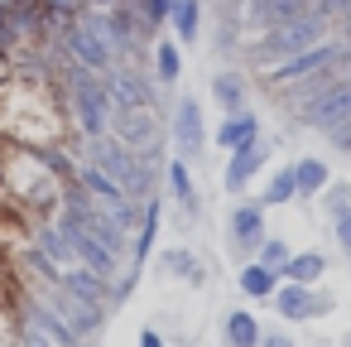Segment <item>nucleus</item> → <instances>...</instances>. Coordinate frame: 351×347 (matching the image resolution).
Returning <instances> with one entry per match:
<instances>
[{
	"instance_id": "f257e3e1",
	"label": "nucleus",
	"mask_w": 351,
	"mask_h": 347,
	"mask_svg": "<svg viewBox=\"0 0 351 347\" xmlns=\"http://www.w3.org/2000/svg\"><path fill=\"white\" fill-rule=\"evenodd\" d=\"M327 34H332V20H322L317 10H308V15L289 20V25L260 30V34L245 44V63H255V68H274V63H284V58H293V54L322 44Z\"/></svg>"
},
{
	"instance_id": "f03ea898",
	"label": "nucleus",
	"mask_w": 351,
	"mask_h": 347,
	"mask_svg": "<svg viewBox=\"0 0 351 347\" xmlns=\"http://www.w3.org/2000/svg\"><path fill=\"white\" fill-rule=\"evenodd\" d=\"M68 121H73L77 140H97V135L111 131L116 107H111V97H106L101 73H87V68H73V73H68Z\"/></svg>"
},
{
	"instance_id": "7ed1b4c3",
	"label": "nucleus",
	"mask_w": 351,
	"mask_h": 347,
	"mask_svg": "<svg viewBox=\"0 0 351 347\" xmlns=\"http://www.w3.org/2000/svg\"><path fill=\"white\" fill-rule=\"evenodd\" d=\"M346 68H351V44L327 34L322 44H313V49H303V54H293V58L265 68V87L289 92L293 82H308V78H317V73H346ZM346 78H351V73H346Z\"/></svg>"
},
{
	"instance_id": "20e7f679",
	"label": "nucleus",
	"mask_w": 351,
	"mask_h": 347,
	"mask_svg": "<svg viewBox=\"0 0 351 347\" xmlns=\"http://www.w3.org/2000/svg\"><path fill=\"white\" fill-rule=\"evenodd\" d=\"M101 82H106V97L116 111H154L159 107L154 73H140L135 63H116L111 73H101Z\"/></svg>"
},
{
	"instance_id": "39448f33",
	"label": "nucleus",
	"mask_w": 351,
	"mask_h": 347,
	"mask_svg": "<svg viewBox=\"0 0 351 347\" xmlns=\"http://www.w3.org/2000/svg\"><path fill=\"white\" fill-rule=\"evenodd\" d=\"M63 54L73 58V68H87V73H111V68H116L111 44L97 34V25H92L87 15H77V20L63 25Z\"/></svg>"
},
{
	"instance_id": "423d86ee",
	"label": "nucleus",
	"mask_w": 351,
	"mask_h": 347,
	"mask_svg": "<svg viewBox=\"0 0 351 347\" xmlns=\"http://www.w3.org/2000/svg\"><path fill=\"white\" fill-rule=\"evenodd\" d=\"M169 140L178 159H197L207 145V126H202V107L197 97H178L173 102V121H169Z\"/></svg>"
},
{
	"instance_id": "0eeeda50",
	"label": "nucleus",
	"mask_w": 351,
	"mask_h": 347,
	"mask_svg": "<svg viewBox=\"0 0 351 347\" xmlns=\"http://www.w3.org/2000/svg\"><path fill=\"white\" fill-rule=\"evenodd\" d=\"M274 313L279 318H289V323H308V318H322L327 309H332V294H317L313 284H293V280H279V289H274Z\"/></svg>"
},
{
	"instance_id": "6e6552de",
	"label": "nucleus",
	"mask_w": 351,
	"mask_h": 347,
	"mask_svg": "<svg viewBox=\"0 0 351 347\" xmlns=\"http://www.w3.org/2000/svg\"><path fill=\"white\" fill-rule=\"evenodd\" d=\"M226 236H231V251L255 256L260 241L269 236V232H265V208H260V203H236V208L226 212Z\"/></svg>"
},
{
	"instance_id": "1a4fd4ad",
	"label": "nucleus",
	"mask_w": 351,
	"mask_h": 347,
	"mask_svg": "<svg viewBox=\"0 0 351 347\" xmlns=\"http://www.w3.org/2000/svg\"><path fill=\"white\" fill-rule=\"evenodd\" d=\"M265 164H269V150H265V140L231 150V159H226V169H221V183H226V193H245V188H250V179H255V174H265Z\"/></svg>"
},
{
	"instance_id": "9d476101",
	"label": "nucleus",
	"mask_w": 351,
	"mask_h": 347,
	"mask_svg": "<svg viewBox=\"0 0 351 347\" xmlns=\"http://www.w3.org/2000/svg\"><path fill=\"white\" fill-rule=\"evenodd\" d=\"M58 284L68 289V294H77L82 304H92V309H111V280L106 275H97V270H87V265H63L58 270Z\"/></svg>"
},
{
	"instance_id": "9b49d317",
	"label": "nucleus",
	"mask_w": 351,
	"mask_h": 347,
	"mask_svg": "<svg viewBox=\"0 0 351 347\" xmlns=\"http://www.w3.org/2000/svg\"><path fill=\"white\" fill-rule=\"evenodd\" d=\"M313 10V0H245V25H250V34H260V30H274V25H289V20H298V15H308Z\"/></svg>"
},
{
	"instance_id": "f8f14e48",
	"label": "nucleus",
	"mask_w": 351,
	"mask_h": 347,
	"mask_svg": "<svg viewBox=\"0 0 351 347\" xmlns=\"http://www.w3.org/2000/svg\"><path fill=\"white\" fill-rule=\"evenodd\" d=\"M212 140H217L226 155H231V150H241V145H255V140H260V116H255L250 107H245V111H226V116H221V126L212 131Z\"/></svg>"
},
{
	"instance_id": "ddd939ff",
	"label": "nucleus",
	"mask_w": 351,
	"mask_h": 347,
	"mask_svg": "<svg viewBox=\"0 0 351 347\" xmlns=\"http://www.w3.org/2000/svg\"><path fill=\"white\" fill-rule=\"evenodd\" d=\"M111 131L130 145V150H149L159 145V131H154V111H116Z\"/></svg>"
},
{
	"instance_id": "4468645a",
	"label": "nucleus",
	"mask_w": 351,
	"mask_h": 347,
	"mask_svg": "<svg viewBox=\"0 0 351 347\" xmlns=\"http://www.w3.org/2000/svg\"><path fill=\"white\" fill-rule=\"evenodd\" d=\"M29 246H34L39 256H49L58 270H63V265H77V256H73V241H68V232H63L58 222H39V227L29 232Z\"/></svg>"
},
{
	"instance_id": "2eb2a0df",
	"label": "nucleus",
	"mask_w": 351,
	"mask_h": 347,
	"mask_svg": "<svg viewBox=\"0 0 351 347\" xmlns=\"http://www.w3.org/2000/svg\"><path fill=\"white\" fill-rule=\"evenodd\" d=\"M68 241H73V256H77V265L97 270V275H106V280L116 275V260H121V256H116L111 246H101L92 232H68Z\"/></svg>"
},
{
	"instance_id": "dca6fc26",
	"label": "nucleus",
	"mask_w": 351,
	"mask_h": 347,
	"mask_svg": "<svg viewBox=\"0 0 351 347\" xmlns=\"http://www.w3.org/2000/svg\"><path fill=\"white\" fill-rule=\"evenodd\" d=\"M149 73H154L159 87H173L183 78V49H178V39H159L154 34V44H149Z\"/></svg>"
},
{
	"instance_id": "f3484780",
	"label": "nucleus",
	"mask_w": 351,
	"mask_h": 347,
	"mask_svg": "<svg viewBox=\"0 0 351 347\" xmlns=\"http://www.w3.org/2000/svg\"><path fill=\"white\" fill-rule=\"evenodd\" d=\"M25 318H29V323H39V328H44V333H49V337H53L58 347H82L77 328H73V323H63V318H58V313H53L49 304H39V299H34V304L25 309Z\"/></svg>"
},
{
	"instance_id": "a211bd4d",
	"label": "nucleus",
	"mask_w": 351,
	"mask_h": 347,
	"mask_svg": "<svg viewBox=\"0 0 351 347\" xmlns=\"http://www.w3.org/2000/svg\"><path fill=\"white\" fill-rule=\"evenodd\" d=\"M260 318L250 313V309H231L226 313V323H221V337H226V347H260Z\"/></svg>"
},
{
	"instance_id": "6ab92c4d",
	"label": "nucleus",
	"mask_w": 351,
	"mask_h": 347,
	"mask_svg": "<svg viewBox=\"0 0 351 347\" xmlns=\"http://www.w3.org/2000/svg\"><path fill=\"white\" fill-rule=\"evenodd\" d=\"M169 30H173L178 44H197V34H202V0H173Z\"/></svg>"
},
{
	"instance_id": "aec40b11",
	"label": "nucleus",
	"mask_w": 351,
	"mask_h": 347,
	"mask_svg": "<svg viewBox=\"0 0 351 347\" xmlns=\"http://www.w3.org/2000/svg\"><path fill=\"white\" fill-rule=\"evenodd\" d=\"M322 275H327V256H322V251H298V256H289L284 270H279V280H293V284H317Z\"/></svg>"
},
{
	"instance_id": "412c9836",
	"label": "nucleus",
	"mask_w": 351,
	"mask_h": 347,
	"mask_svg": "<svg viewBox=\"0 0 351 347\" xmlns=\"http://www.w3.org/2000/svg\"><path fill=\"white\" fill-rule=\"evenodd\" d=\"M236 284H241V294H245V299H274V289H279V270H269V265L250 260V265L236 275Z\"/></svg>"
},
{
	"instance_id": "4be33fe9",
	"label": "nucleus",
	"mask_w": 351,
	"mask_h": 347,
	"mask_svg": "<svg viewBox=\"0 0 351 347\" xmlns=\"http://www.w3.org/2000/svg\"><path fill=\"white\" fill-rule=\"evenodd\" d=\"M293 179H298V198H317V193L332 183V174H327V159H313V155L293 159Z\"/></svg>"
},
{
	"instance_id": "5701e85b",
	"label": "nucleus",
	"mask_w": 351,
	"mask_h": 347,
	"mask_svg": "<svg viewBox=\"0 0 351 347\" xmlns=\"http://www.w3.org/2000/svg\"><path fill=\"white\" fill-rule=\"evenodd\" d=\"M212 97H217L221 111H245V78L231 73V68H221V73L212 78Z\"/></svg>"
},
{
	"instance_id": "b1692460",
	"label": "nucleus",
	"mask_w": 351,
	"mask_h": 347,
	"mask_svg": "<svg viewBox=\"0 0 351 347\" xmlns=\"http://www.w3.org/2000/svg\"><path fill=\"white\" fill-rule=\"evenodd\" d=\"M169 188H173V198H178V208L188 212V217H197V188H193V174H188V159H169Z\"/></svg>"
},
{
	"instance_id": "393cba45",
	"label": "nucleus",
	"mask_w": 351,
	"mask_h": 347,
	"mask_svg": "<svg viewBox=\"0 0 351 347\" xmlns=\"http://www.w3.org/2000/svg\"><path fill=\"white\" fill-rule=\"evenodd\" d=\"M293 198H298L293 164H279V169L269 174V183H265V198H260V208H284V203H293Z\"/></svg>"
},
{
	"instance_id": "a878e982",
	"label": "nucleus",
	"mask_w": 351,
	"mask_h": 347,
	"mask_svg": "<svg viewBox=\"0 0 351 347\" xmlns=\"http://www.w3.org/2000/svg\"><path fill=\"white\" fill-rule=\"evenodd\" d=\"M159 217H164V208H159V198L154 203H145V217H140V227H135V270L149 260V251H154V236H159Z\"/></svg>"
},
{
	"instance_id": "bb28decb",
	"label": "nucleus",
	"mask_w": 351,
	"mask_h": 347,
	"mask_svg": "<svg viewBox=\"0 0 351 347\" xmlns=\"http://www.w3.org/2000/svg\"><path fill=\"white\" fill-rule=\"evenodd\" d=\"M164 265H169L178 280H188V284H202V260H197L193 251H183V246H178V251H164Z\"/></svg>"
},
{
	"instance_id": "cd10ccee",
	"label": "nucleus",
	"mask_w": 351,
	"mask_h": 347,
	"mask_svg": "<svg viewBox=\"0 0 351 347\" xmlns=\"http://www.w3.org/2000/svg\"><path fill=\"white\" fill-rule=\"evenodd\" d=\"M135 10H140L145 30H159V25H169V10H173V0H135Z\"/></svg>"
},
{
	"instance_id": "c85d7f7f",
	"label": "nucleus",
	"mask_w": 351,
	"mask_h": 347,
	"mask_svg": "<svg viewBox=\"0 0 351 347\" xmlns=\"http://www.w3.org/2000/svg\"><path fill=\"white\" fill-rule=\"evenodd\" d=\"M289 256H293V251H289L279 236H265V241H260V251H255V260H260V265H269V270H284V260H289Z\"/></svg>"
},
{
	"instance_id": "c756f323",
	"label": "nucleus",
	"mask_w": 351,
	"mask_h": 347,
	"mask_svg": "<svg viewBox=\"0 0 351 347\" xmlns=\"http://www.w3.org/2000/svg\"><path fill=\"white\" fill-rule=\"evenodd\" d=\"M322 208H327V217L351 212V183H327L322 188Z\"/></svg>"
},
{
	"instance_id": "7c9ffc66",
	"label": "nucleus",
	"mask_w": 351,
	"mask_h": 347,
	"mask_svg": "<svg viewBox=\"0 0 351 347\" xmlns=\"http://www.w3.org/2000/svg\"><path fill=\"white\" fill-rule=\"evenodd\" d=\"M39 5L49 10V15H63V20H77L87 5H92V0H39Z\"/></svg>"
},
{
	"instance_id": "2f4dec72",
	"label": "nucleus",
	"mask_w": 351,
	"mask_h": 347,
	"mask_svg": "<svg viewBox=\"0 0 351 347\" xmlns=\"http://www.w3.org/2000/svg\"><path fill=\"white\" fill-rule=\"evenodd\" d=\"M15 347H53V337H49L39 323H29V318H25V328H20V342H15Z\"/></svg>"
},
{
	"instance_id": "473e14b6",
	"label": "nucleus",
	"mask_w": 351,
	"mask_h": 347,
	"mask_svg": "<svg viewBox=\"0 0 351 347\" xmlns=\"http://www.w3.org/2000/svg\"><path fill=\"white\" fill-rule=\"evenodd\" d=\"M332 227H337V246H341V251H346V260H351V212L332 217Z\"/></svg>"
},
{
	"instance_id": "72a5a7b5",
	"label": "nucleus",
	"mask_w": 351,
	"mask_h": 347,
	"mask_svg": "<svg viewBox=\"0 0 351 347\" xmlns=\"http://www.w3.org/2000/svg\"><path fill=\"white\" fill-rule=\"evenodd\" d=\"M260 347H293V337H289L284 328H265V333H260Z\"/></svg>"
},
{
	"instance_id": "f704fd0d",
	"label": "nucleus",
	"mask_w": 351,
	"mask_h": 347,
	"mask_svg": "<svg viewBox=\"0 0 351 347\" xmlns=\"http://www.w3.org/2000/svg\"><path fill=\"white\" fill-rule=\"evenodd\" d=\"M140 347H169V342H164L154 328H145V333H140Z\"/></svg>"
},
{
	"instance_id": "c9c22d12",
	"label": "nucleus",
	"mask_w": 351,
	"mask_h": 347,
	"mask_svg": "<svg viewBox=\"0 0 351 347\" xmlns=\"http://www.w3.org/2000/svg\"><path fill=\"white\" fill-rule=\"evenodd\" d=\"M221 10H241L245 15V0H221Z\"/></svg>"
},
{
	"instance_id": "e433bc0d",
	"label": "nucleus",
	"mask_w": 351,
	"mask_h": 347,
	"mask_svg": "<svg viewBox=\"0 0 351 347\" xmlns=\"http://www.w3.org/2000/svg\"><path fill=\"white\" fill-rule=\"evenodd\" d=\"M0 87H5V58H0Z\"/></svg>"
},
{
	"instance_id": "4c0bfd02",
	"label": "nucleus",
	"mask_w": 351,
	"mask_h": 347,
	"mask_svg": "<svg viewBox=\"0 0 351 347\" xmlns=\"http://www.w3.org/2000/svg\"><path fill=\"white\" fill-rule=\"evenodd\" d=\"M346 347H351V333H346Z\"/></svg>"
}]
</instances>
